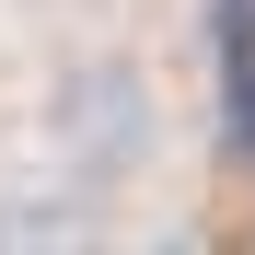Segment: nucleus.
Returning <instances> with one entry per match:
<instances>
[{
    "instance_id": "1",
    "label": "nucleus",
    "mask_w": 255,
    "mask_h": 255,
    "mask_svg": "<svg viewBox=\"0 0 255 255\" xmlns=\"http://www.w3.org/2000/svg\"><path fill=\"white\" fill-rule=\"evenodd\" d=\"M47 139L81 186H128L151 162V81L128 70V58H81L58 70V93H47Z\"/></svg>"
},
{
    "instance_id": "2",
    "label": "nucleus",
    "mask_w": 255,
    "mask_h": 255,
    "mask_svg": "<svg viewBox=\"0 0 255 255\" xmlns=\"http://www.w3.org/2000/svg\"><path fill=\"white\" fill-rule=\"evenodd\" d=\"M0 232H12V244H47V232H93V197H81V174H70V197H12V209H0Z\"/></svg>"
}]
</instances>
